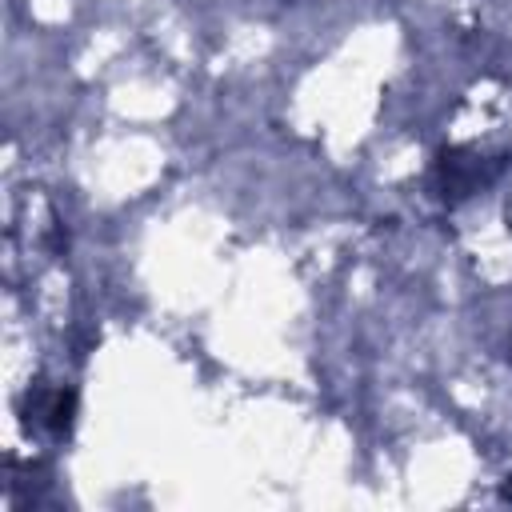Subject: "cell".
<instances>
[{
	"label": "cell",
	"mask_w": 512,
	"mask_h": 512,
	"mask_svg": "<svg viewBox=\"0 0 512 512\" xmlns=\"http://www.w3.org/2000/svg\"><path fill=\"white\" fill-rule=\"evenodd\" d=\"M500 496H504V500H512V476L504 480V492H500Z\"/></svg>",
	"instance_id": "cell-2"
},
{
	"label": "cell",
	"mask_w": 512,
	"mask_h": 512,
	"mask_svg": "<svg viewBox=\"0 0 512 512\" xmlns=\"http://www.w3.org/2000/svg\"><path fill=\"white\" fill-rule=\"evenodd\" d=\"M72 408H76V392H56V400H52V408H48V420H52L56 432H68Z\"/></svg>",
	"instance_id": "cell-1"
}]
</instances>
